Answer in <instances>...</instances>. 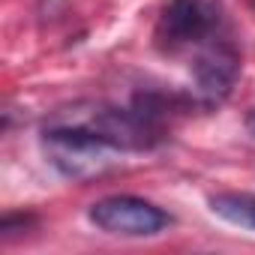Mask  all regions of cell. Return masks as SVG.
<instances>
[{
    "label": "cell",
    "mask_w": 255,
    "mask_h": 255,
    "mask_svg": "<svg viewBox=\"0 0 255 255\" xmlns=\"http://www.w3.org/2000/svg\"><path fill=\"white\" fill-rule=\"evenodd\" d=\"M42 147L48 162L69 180H87L114 165L120 153L105 138H99L87 123H54L42 132Z\"/></svg>",
    "instance_id": "obj_1"
},
{
    "label": "cell",
    "mask_w": 255,
    "mask_h": 255,
    "mask_svg": "<svg viewBox=\"0 0 255 255\" xmlns=\"http://www.w3.org/2000/svg\"><path fill=\"white\" fill-rule=\"evenodd\" d=\"M219 21H222L219 0H171L162 9L156 39L168 51L186 45H204L219 30Z\"/></svg>",
    "instance_id": "obj_2"
},
{
    "label": "cell",
    "mask_w": 255,
    "mask_h": 255,
    "mask_svg": "<svg viewBox=\"0 0 255 255\" xmlns=\"http://www.w3.org/2000/svg\"><path fill=\"white\" fill-rule=\"evenodd\" d=\"M90 222L105 231V234H117V237H153L159 234L165 225H171V216L135 195H111L102 198L90 207Z\"/></svg>",
    "instance_id": "obj_3"
},
{
    "label": "cell",
    "mask_w": 255,
    "mask_h": 255,
    "mask_svg": "<svg viewBox=\"0 0 255 255\" xmlns=\"http://www.w3.org/2000/svg\"><path fill=\"white\" fill-rule=\"evenodd\" d=\"M240 75V54L228 39H207L198 45V54L192 60V78L201 102L207 108L228 99L231 87Z\"/></svg>",
    "instance_id": "obj_4"
},
{
    "label": "cell",
    "mask_w": 255,
    "mask_h": 255,
    "mask_svg": "<svg viewBox=\"0 0 255 255\" xmlns=\"http://www.w3.org/2000/svg\"><path fill=\"white\" fill-rule=\"evenodd\" d=\"M81 123H87L99 138H105L117 150H150L162 141V126L147 120L132 105L129 108H96Z\"/></svg>",
    "instance_id": "obj_5"
},
{
    "label": "cell",
    "mask_w": 255,
    "mask_h": 255,
    "mask_svg": "<svg viewBox=\"0 0 255 255\" xmlns=\"http://www.w3.org/2000/svg\"><path fill=\"white\" fill-rule=\"evenodd\" d=\"M210 210L219 219L231 222V225L255 231V195H246V192H219V195H210Z\"/></svg>",
    "instance_id": "obj_6"
},
{
    "label": "cell",
    "mask_w": 255,
    "mask_h": 255,
    "mask_svg": "<svg viewBox=\"0 0 255 255\" xmlns=\"http://www.w3.org/2000/svg\"><path fill=\"white\" fill-rule=\"evenodd\" d=\"M246 129H249V132L255 135V108H252V111L246 114Z\"/></svg>",
    "instance_id": "obj_7"
},
{
    "label": "cell",
    "mask_w": 255,
    "mask_h": 255,
    "mask_svg": "<svg viewBox=\"0 0 255 255\" xmlns=\"http://www.w3.org/2000/svg\"><path fill=\"white\" fill-rule=\"evenodd\" d=\"M252 3H255V0H252Z\"/></svg>",
    "instance_id": "obj_8"
}]
</instances>
